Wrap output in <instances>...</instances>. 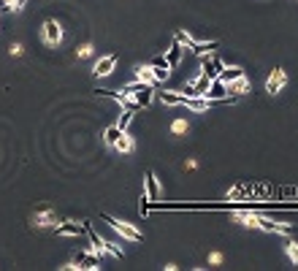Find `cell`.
<instances>
[{"instance_id": "6da1fadb", "label": "cell", "mask_w": 298, "mask_h": 271, "mask_svg": "<svg viewBox=\"0 0 298 271\" xmlns=\"http://www.w3.org/2000/svg\"><path fill=\"white\" fill-rule=\"evenodd\" d=\"M125 95H130L133 101H136L138 109H147V106L152 103V98H155V90H152V84H144V82H133L125 87Z\"/></svg>"}, {"instance_id": "7a4b0ae2", "label": "cell", "mask_w": 298, "mask_h": 271, "mask_svg": "<svg viewBox=\"0 0 298 271\" xmlns=\"http://www.w3.org/2000/svg\"><path fill=\"white\" fill-rule=\"evenodd\" d=\"M103 220L109 222V225L117 230V234L122 239H128V241H144V234L136 228V225H130V222H125V220H117V217H111V215H103Z\"/></svg>"}, {"instance_id": "3957f363", "label": "cell", "mask_w": 298, "mask_h": 271, "mask_svg": "<svg viewBox=\"0 0 298 271\" xmlns=\"http://www.w3.org/2000/svg\"><path fill=\"white\" fill-rule=\"evenodd\" d=\"M41 35H44V44L46 46H57V44L63 41V27H60V22H57V19H46L44 27H41Z\"/></svg>"}, {"instance_id": "277c9868", "label": "cell", "mask_w": 298, "mask_h": 271, "mask_svg": "<svg viewBox=\"0 0 298 271\" xmlns=\"http://www.w3.org/2000/svg\"><path fill=\"white\" fill-rule=\"evenodd\" d=\"M257 228L266 230V234H290L293 230L290 222H276V220L266 217V215H257Z\"/></svg>"}, {"instance_id": "5b68a950", "label": "cell", "mask_w": 298, "mask_h": 271, "mask_svg": "<svg viewBox=\"0 0 298 271\" xmlns=\"http://www.w3.org/2000/svg\"><path fill=\"white\" fill-rule=\"evenodd\" d=\"M285 84H287L285 68H274L271 76L266 79V92H268V95H276V92H282V90H285Z\"/></svg>"}, {"instance_id": "8992f818", "label": "cell", "mask_w": 298, "mask_h": 271, "mask_svg": "<svg viewBox=\"0 0 298 271\" xmlns=\"http://www.w3.org/2000/svg\"><path fill=\"white\" fill-rule=\"evenodd\" d=\"M223 68H225V63L217 60V57H211V54H204V57H201V73L209 76V79H217Z\"/></svg>"}, {"instance_id": "52a82bcc", "label": "cell", "mask_w": 298, "mask_h": 271, "mask_svg": "<svg viewBox=\"0 0 298 271\" xmlns=\"http://www.w3.org/2000/svg\"><path fill=\"white\" fill-rule=\"evenodd\" d=\"M117 63H120V57H117V54H106V57H101V60L95 63L92 73L98 76V79H103V76H109L114 68H117Z\"/></svg>"}, {"instance_id": "ba28073f", "label": "cell", "mask_w": 298, "mask_h": 271, "mask_svg": "<svg viewBox=\"0 0 298 271\" xmlns=\"http://www.w3.org/2000/svg\"><path fill=\"white\" fill-rule=\"evenodd\" d=\"M230 217L236 222H242L244 228H257V215L252 209H230Z\"/></svg>"}, {"instance_id": "9c48e42d", "label": "cell", "mask_w": 298, "mask_h": 271, "mask_svg": "<svg viewBox=\"0 0 298 271\" xmlns=\"http://www.w3.org/2000/svg\"><path fill=\"white\" fill-rule=\"evenodd\" d=\"M204 98H211V101H225L228 98V87H225V82L220 79V76H217V79H211ZM233 98H236V95H233Z\"/></svg>"}, {"instance_id": "30bf717a", "label": "cell", "mask_w": 298, "mask_h": 271, "mask_svg": "<svg viewBox=\"0 0 298 271\" xmlns=\"http://www.w3.org/2000/svg\"><path fill=\"white\" fill-rule=\"evenodd\" d=\"M54 234L57 236H82L84 225L82 222H73V220H65V222H60V225H54Z\"/></svg>"}, {"instance_id": "8fae6325", "label": "cell", "mask_w": 298, "mask_h": 271, "mask_svg": "<svg viewBox=\"0 0 298 271\" xmlns=\"http://www.w3.org/2000/svg\"><path fill=\"white\" fill-rule=\"evenodd\" d=\"M144 185H147V192H144V196L149 198V203L160 198V182H157V177H155V171H147V177H144Z\"/></svg>"}, {"instance_id": "7c38bea8", "label": "cell", "mask_w": 298, "mask_h": 271, "mask_svg": "<svg viewBox=\"0 0 298 271\" xmlns=\"http://www.w3.org/2000/svg\"><path fill=\"white\" fill-rule=\"evenodd\" d=\"M182 54H185V44H179L176 38H174V44H171V49H168V54H166L168 68H176V65L182 63Z\"/></svg>"}, {"instance_id": "4fadbf2b", "label": "cell", "mask_w": 298, "mask_h": 271, "mask_svg": "<svg viewBox=\"0 0 298 271\" xmlns=\"http://www.w3.org/2000/svg\"><path fill=\"white\" fill-rule=\"evenodd\" d=\"M114 149L122 152V154H130L133 149H136V141H133V136H130L128 130H122V136L114 141Z\"/></svg>"}, {"instance_id": "5bb4252c", "label": "cell", "mask_w": 298, "mask_h": 271, "mask_svg": "<svg viewBox=\"0 0 298 271\" xmlns=\"http://www.w3.org/2000/svg\"><path fill=\"white\" fill-rule=\"evenodd\" d=\"M193 54H198V57H204V54H214L217 49H220V41H193Z\"/></svg>"}, {"instance_id": "9a60e30c", "label": "cell", "mask_w": 298, "mask_h": 271, "mask_svg": "<svg viewBox=\"0 0 298 271\" xmlns=\"http://www.w3.org/2000/svg\"><path fill=\"white\" fill-rule=\"evenodd\" d=\"M35 225L38 228H54L57 225V211H52V209L38 211V215H35Z\"/></svg>"}, {"instance_id": "2e32d148", "label": "cell", "mask_w": 298, "mask_h": 271, "mask_svg": "<svg viewBox=\"0 0 298 271\" xmlns=\"http://www.w3.org/2000/svg\"><path fill=\"white\" fill-rule=\"evenodd\" d=\"M225 87H228V92L236 95V98H239V95H247V92H249V79H247V73L239 76V79H233V82H228Z\"/></svg>"}, {"instance_id": "e0dca14e", "label": "cell", "mask_w": 298, "mask_h": 271, "mask_svg": "<svg viewBox=\"0 0 298 271\" xmlns=\"http://www.w3.org/2000/svg\"><path fill=\"white\" fill-rule=\"evenodd\" d=\"M157 101L163 106H182V92L179 90H166V92H157Z\"/></svg>"}, {"instance_id": "ac0fdd59", "label": "cell", "mask_w": 298, "mask_h": 271, "mask_svg": "<svg viewBox=\"0 0 298 271\" xmlns=\"http://www.w3.org/2000/svg\"><path fill=\"white\" fill-rule=\"evenodd\" d=\"M76 263H79V268H98V255L92 253H79L76 255Z\"/></svg>"}, {"instance_id": "d6986e66", "label": "cell", "mask_w": 298, "mask_h": 271, "mask_svg": "<svg viewBox=\"0 0 298 271\" xmlns=\"http://www.w3.org/2000/svg\"><path fill=\"white\" fill-rule=\"evenodd\" d=\"M239 76H244V68H239V65H230V68L225 65L223 71H220V79H223L225 84L233 82V79H239Z\"/></svg>"}, {"instance_id": "ffe728a7", "label": "cell", "mask_w": 298, "mask_h": 271, "mask_svg": "<svg viewBox=\"0 0 298 271\" xmlns=\"http://www.w3.org/2000/svg\"><path fill=\"white\" fill-rule=\"evenodd\" d=\"M136 82L155 84V76H152V65H138V68H136Z\"/></svg>"}, {"instance_id": "44dd1931", "label": "cell", "mask_w": 298, "mask_h": 271, "mask_svg": "<svg viewBox=\"0 0 298 271\" xmlns=\"http://www.w3.org/2000/svg\"><path fill=\"white\" fill-rule=\"evenodd\" d=\"M285 253H287V258L293 260V266L298 268V241H287V244H285Z\"/></svg>"}, {"instance_id": "7402d4cb", "label": "cell", "mask_w": 298, "mask_h": 271, "mask_svg": "<svg viewBox=\"0 0 298 271\" xmlns=\"http://www.w3.org/2000/svg\"><path fill=\"white\" fill-rule=\"evenodd\" d=\"M120 136H122V130L117 128V125H111V128L103 133V139H106V144H109V147H114V141H117Z\"/></svg>"}, {"instance_id": "603a6c76", "label": "cell", "mask_w": 298, "mask_h": 271, "mask_svg": "<svg viewBox=\"0 0 298 271\" xmlns=\"http://www.w3.org/2000/svg\"><path fill=\"white\" fill-rule=\"evenodd\" d=\"M130 120H133V111H130V109H125V111H122V117H120V122H117V128H120V130H128Z\"/></svg>"}, {"instance_id": "cb8c5ba5", "label": "cell", "mask_w": 298, "mask_h": 271, "mask_svg": "<svg viewBox=\"0 0 298 271\" xmlns=\"http://www.w3.org/2000/svg\"><path fill=\"white\" fill-rule=\"evenodd\" d=\"M187 128H190V125H187L185 120H174V122H171V133H176V136L187 133Z\"/></svg>"}, {"instance_id": "d4e9b609", "label": "cell", "mask_w": 298, "mask_h": 271, "mask_svg": "<svg viewBox=\"0 0 298 271\" xmlns=\"http://www.w3.org/2000/svg\"><path fill=\"white\" fill-rule=\"evenodd\" d=\"M176 41H179V44H185V46H193V41H195V38L190 35L187 30H179V33H176Z\"/></svg>"}, {"instance_id": "484cf974", "label": "cell", "mask_w": 298, "mask_h": 271, "mask_svg": "<svg viewBox=\"0 0 298 271\" xmlns=\"http://www.w3.org/2000/svg\"><path fill=\"white\" fill-rule=\"evenodd\" d=\"M76 54H79L82 60H84V57H90V54H92V44H84V46H79V52H76Z\"/></svg>"}, {"instance_id": "4316f807", "label": "cell", "mask_w": 298, "mask_h": 271, "mask_svg": "<svg viewBox=\"0 0 298 271\" xmlns=\"http://www.w3.org/2000/svg\"><path fill=\"white\" fill-rule=\"evenodd\" d=\"M220 260H223V255H220V253H211V255H209V263H211V266H217Z\"/></svg>"}, {"instance_id": "83f0119b", "label": "cell", "mask_w": 298, "mask_h": 271, "mask_svg": "<svg viewBox=\"0 0 298 271\" xmlns=\"http://www.w3.org/2000/svg\"><path fill=\"white\" fill-rule=\"evenodd\" d=\"M8 49H11V54H14V57H19V54H22V44H11Z\"/></svg>"}, {"instance_id": "f1b7e54d", "label": "cell", "mask_w": 298, "mask_h": 271, "mask_svg": "<svg viewBox=\"0 0 298 271\" xmlns=\"http://www.w3.org/2000/svg\"><path fill=\"white\" fill-rule=\"evenodd\" d=\"M63 268H65V271H76V268H79V263H65Z\"/></svg>"}, {"instance_id": "f546056e", "label": "cell", "mask_w": 298, "mask_h": 271, "mask_svg": "<svg viewBox=\"0 0 298 271\" xmlns=\"http://www.w3.org/2000/svg\"><path fill=\"white\" fill-rule=\"evenodd\" d=\"M19 3H25V0H19Z\"/></svg>"}]
</instances>
